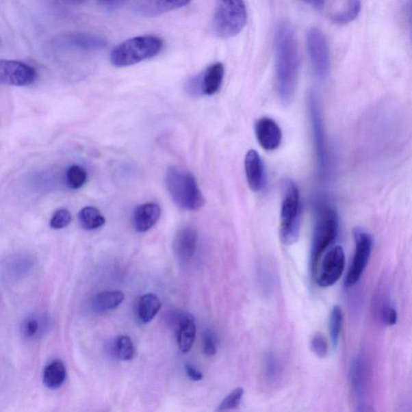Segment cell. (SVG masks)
I'll return each instance as SVG.
<instances>
[{"label":"cell","mask_w":412,"mask_h":412,"mask_svg":"<svg viewBox=\"0 0 412 412\" xmlns=\"http://www.w3.org/2000/svg\"><path fill=\"white\" fill-rule=\"evenodd\" d=\"M278 92L285 106L294 99L298 82L300 57L294 31L286 22L279 24L274 34Z\"/></svg>","instance_id":"1"},{"label":"cell","mask_w":412,"mask_h":412,"mask_svg":"<svg viewBox=\"0 0 412 412\" xmlns=\"http://www.w3.org/2000/svg\"><path fill=\"white\" fill-rule=\"evenodd\" d=\"M166 184L169 194L178 207L196 211L205 204V199L195 177L185 169L172 166L166 172Z\"/></svg>","instance_id":"2"},{"label":"cell","mask_w":412,"mask_h":412,"mask_svg":"<svg viewBox=\"0 0 412 412\" xmlns=\"http://www.w3.org/2000/svg\"><path fill=\"white\" fill-rule=\"evenodd\" d=\"M163 41L155 36H141L123 41L111 53L112 65L127 67L157 56L162 51Z\"/></svg>","instance_id":"3"},{"label":"cell","mask_w":412,"mask_h":412,"mask_svg":"<svg viewBox=\"0 0 412 412\" xmlns=\"http://www.w3.org/2000/svg\"><path fill=\"white\" fill-rule=\"evenodd\" d=\"M247 11L244 0H217L213 30L218 38H231L246 25Z\"/></svg>","instance_id":"4"},{"label":"cell","mask_w":412,"mask_h":412,"mask_svg":"<svg viewBox=\"0 0 412 412\" xmlns=\"http://www.w3.org/2000/svg\"><path fill=\"white\" fill-rule=\"evenodd\" d=\"M337 233L338 217L335 210L329 206H322L318 210L311 247V268L313 274L317 272L324 251L335 241Z\"/></svg>","instance_id":"5"},{"label":"cell","mask_w":412,"mask_h":412,"mask_svg":"<svg viewBox=\"0 0 412 412\" xmlns=\"http://www.w3.org/2000/svg\"><path fill=\"white\" fill-rule=\"evenodd\" d=\"M300 200L298 187L291 180L283 185L281 212V237L283 244L291 245L298 240Z\"/></svg>","instance_id":"6"},{"label":"cell","mask_w":412,"mask_h":412,"mask_svg":"<svg viewBox=\"0 0 412 412\" xmlns=\"http://www.w3.org/2000/svg\"><path fill=\"white\" fill-rule=\"evenodd\" d=\"M307 49L315 76L326 79L331 70V53L326 36L318 27H312L307 34Z\"/></svg>","instance_id":"7"},{"label":"cell","mask_w":412,"mask_h":412,"mask_svg":"<svg viewBox=\"0 0 412 412\" xmlns=\"http://www.w3.org/2000/svg\"><path fill=\"white\" fill-rule=\"evenodd\" d=\"M355 253L346 278V287L354 286L359 281L368 266L373 247L372 235L363 230L355 231Z\"/></svg>","instance_id":"8"},{"label":"cell","mask_w":412,"mask_h":412,"mask_svg":"<svg viewBox=\"0 0 412 412\" xmlns=\"http://www.w3.org/2000/svg\"><path fill=\"white\" fill-rule=\"evenodd\" d=\"M346 256L342 246H337L327 253L320 266L317 281L322 287H331L339 281L344 272Z\"/></svg>","instance_id":"9"},{"label":"cell","mask_w":412,"mask_h":412,"mask_svg":"<svg viewBox=\"0 0 412 412\" xmlns=\"http://www.w3.org/2000/svg\"><path fill=\"white\" fill-rule=\"evenodd\" d=\"M38 73L34 67L17 61H0V82L3 85L27 86L34 84Z\"/></svg>","instance_id":"10"},{"label":"cell","mask_w":412,"mask_h":412,"mask_svg":"<svg viewBox=\"0 0 412 412\" xmlns=\"http://www.w3.org/2000/svg\"><path fill=\"white\" fill-rule=\"evenodd\" d=\"M224 66L217 62L206 68L201 76L192 79L187 84V90L190 94L201 93L211 96L221 88L224 77Z\"/></svg>","instance_id":"11"},{"label":"cell","mask_w":412,"mask_h":412,"mask_svg":"<svg viewBox=\"0 0 412 412\" xmlns=\"http://www.w3.org/2000/svg\"><path fill=\"white\" fill-rule=\"evenodd\" d=\"M309 105L311 120H312L316 149L318 158V163L322 172L327 167V151L326 139H324L322 114L320 112L317 94L313 91L309 95Z\"/></svg>","instance_id":"12"},{"label":"cell","mask_w":412,"mask_h":412,"mask_svg":"<svg viewBox=\"0 0 412 412\" xmlns=\"http://www.w3.org/2000/svg\"><path fill=\"white\" fill-rule=\"evenodd\" d=\"M198 235L195 229L185 227L177 232L173 241V251L181 263H189L198 248Z\"/></svg>","instance_id":"13"},{"label":"cell","mask_w":412,"mask_h":412,"mask_svg":"<svg viewBox=\"0 0 412 412\" xmlns=\"http://www.w3.org/2000/svg\"><path fill=\"white\" fill-rule=\"evenodd\" d=\"M256 138L264 150L274 151L281 144L282 132L281 128L272 118H261L255 126Z\"/></svg>","instance_id":"14"},{"label":"cell","mask_w":412,"mask_h":412,"mask_svg":"<svg viewBox=\"0 0 412 412\" xmlns=\"http://www.w3.org/2000/svg\"><path fill=\"white\" fill-rule=\"evenodd\" d=\"M107 45V40L102 36L77 34L64 36L58 39L55 43V47L60 49H80V50H99L104 49Z\"/></svg>","instance_id":"15"},{"label":"cell","mask_w":412,"mask_h":412,"mask_svg":"<svg viewBox=\"0 0 412 412\" xmlns=\"http://www.w3.org/2000/svg\"><path fill=\"white\" fill-rule=\"evenodd\" d=\"M192 0H139L134 10L144 17H155L176 10L189 4Z\"/></svg>","instance_id":"16"},{"label":"cell","mask_w":412,"mask_h":412,"mask_svg":"<svg viewBox=\"0 0 412 412\" xmlns=\"http://www.w3.org/2000/svg\"><path fill=\"white\" fill-rule=\"evenodd\" d=\"M247 182L251 190L257 192L265 185V172L262 159L255 150H250L245 157Z\"/></svg>","instance_id":"17"},{"label":"cell","mask_w":412,"mask_h":412,"mask_svg":"<svg viewBox=\"0 0 412 412\" xmlns=\"http://www.w3.org/2000/svg\"><path fill=\"white\" fill-rule=\"evenodd\" d=\"M162 216V209L157 203L140 205L135 209L133 224L136 230L144 233L153 228Z\"/></svg>","instance_id":"18"},{"label":"cell","mask_w":412,"mask_h":412,"mask_svg":"<svg viewBox=\"0 0 412 412\" xmlns=\"http://www.w3.org/2000/svg\"><path fill=\"white\" fill-rule=\"evenodd\" d=\"M196 324L193 316L182 314L178 320L177 340L182 352H188L193 348L196 338Z\"/></svg>","instance_id":"19"},{"label":"cell","mask_w":412,"mask_h":412,"mask_svg":"<svg viewBox=\"0 0 412 412\" xmlns=\"http://www.w3.org/2000/svg\"><path fill=\"white\" fill-rule=\"evenodd\" d=\"M125 296L120 291H106L95 295L90 300V309L94 313H103L118 308Z\"/></svg>","instance_id":"20"},{"label":"cell","mask_w":412,"mask_h":412,"mask_svg":"<svg viewBox=\"0 0 412 412\" xmlns=\"http://www.w3.org/2000/svg\"><path fill=\"white\" fill-rule=\"evenodd\" d=\"M160 309H162V302L158 296L153 293H146L140 299L138 308H137V315L140 322L143 324L152 322Z\"/></svg>","instance_id":"21"},{"label":"cell","mask_w":412,"mask_h":412,"mask_svg":"<svg viewBox=\"0 0 412 412\" xmlns=\"http://www.w3.org/2000/svg\"><path fill=\"white\" fill-rule=\"evenodd\" d=\"M66 378V368L60 360H54L45 368L44 385L51 390L61 387Z\"/></svg>","instance_id":"22"},{"label":"cell","mask_w":412,"mask_h":412,"mask_svg":"<svg viewBox=\"0 0 412 412\" xmlns=\"http://www.w3.org/2000/svg\"><path fill=\"white\" fill-rule=\"evenodd\" d=\"M79 220L82 228L86 231H94L102 227L106 219L97 208L86 206L79 214Z\"/></svg>","instance_id":"23"},{"label":"cell","mask_w":412,"mask_h":412,"mask_svg":"<svg viewBox=\"0 0 412 412\" xmlns=\"http://www.w3.org/2000/svg\"><path fill=\"white\" fill-rule=\"evenodd\" d=\"M360 0H349L344 10L335 14L331 18L334 24L346 25L357 19L361 12Z\"/></svg>","instance_id":"24"},{"label":"cell","mask_w":412,"mask_h":412,"mask_svg":"<svg viewBox=\"0 0 412 412\" xmlns=\"http://www.w3.org/2000/svg\"><path fill=\"white\" fill-rule=\"evenodd\" d=\"M114 354L121 361H131L134 359L136 351L133 342L128 336L118 337L114 344Z\"/></svg>","instance_id":"25"},{"label":"cell","mask_w":412,"mask_h":412,"mask_svg":"<svg viewBox=\"0 0 412 412\" xmlns=\"http://www.w3.org/2000/svg\"><path fill=\"white\" fill-rule=\"evenodd\" d=\"M343 324V313L339 306H334L329 318V331L334 347H337L339 342Z\"/></svg>","instance_id":"26"},{"label":"cell","mask_w":412,"mask_h":412,"mask_svg":"<svg viewBox=\"0 0 412 412\" xmlns=\"http://www.w3.org/2000/svg\"><path fill=\"white\" fill-rule=\"evenodd\" d=\"M87 180V172L80 166H72L66 172V184L71 190H79L85 185Z\"/></svg>","instance_id":"27"},{"label":"cell","mask_w":412,"mask_h":412,"mask_svg":"<svg viewBox=\"0 0 412 412\" xmlns=\"http://www.w3.org/2000/svg\"><path fill=\"white\" fill-rule=\"evenodd\" d=\"M244 389L237 387L232 391L218 406L217 411H229L237 409L244 396Z\"/></svg>","instance_id":"28"},{"label":"cell","mask_w":412,"mask_h":412,"mask_svg":"<svg viewBox=\"0 0 412 412\" xmlns=\"http://www.w3.org/2000/svg\"><path fill=\"white\" fill-rule=\"evenodd\" d=\"M72 221V215L66 209H59L50 219V227L54 230H62L67 227Z\"/></svg>","instance_id":"29"},{"label":"cell","mask_w":412,"mask_h":412,"mask_svg":"<svg viewBox=\"0 0 412 412\" xmlns=\"http://www.w3.org/2000/svg\"><path fill=\"white\" fill-rule=\"evenodd\" d=\"M204 354L208 357L216 355L218 352V338L211 329H206L203 340Z\"/></svg>","instance_id":"30"},{"label":"cell","mask_w":412,"mask_h":412,"mask_svg":"<svg viewBox=\"0 0 412 412\" xmlns=\"http://www.w3.org/2000/svg\"><path fill=\"white\" fill-rule=\"evenodd\" d=\"M311 349L319 358H324L328 354V343L323 334L317 333L311 340Z\"/></svg>","instance_id":"31"},{"label":"cell","mask_w":412,"mask_h":412,"mask_svg":"<svg viewBox=\"0 0 412 412\" xmlns=\"http://www.w3.org/2000/svg\"><path fill=\"white\" fill-rule=\"evenodd\" d=\"M279 372V365L276 357L269 355L266 361V374L269 379L276 378Z\"/></svg>","instance_id":"32"},{"label":"cell","mask_w":412,"mask_h":412,"mask_svg":"<svg viewBox=\"0 0 412 412\" xmlns=\"http://www.w3.org/2000/svg\"><path fill=\"white\" fill-rule=\"evenodd\" d=\"M39 331V323L38 320L31 318L26 320V322L23 326V332L26 337H33L38 333Z\"/></svg>","instance_id":"33"},{"label":"cell","mask_w":412,"mask_h":412,"mask_svg":"<svg viewBox=\"0 0 412 412\" xmlns=\"http://www.w3.org/2000/svg\"><path fill=\"white\" fill-rule=\"evenodd\" d=\"M383 318L384 322L388 326H394L396 324L398 320V314L396 310L391 306H387L383 310Z\"/></svg>","instance_id":"34"},{"label":"cell","mask_w":412,"mask_h":412,"mask_svg":"<svg viewBox=\"0 0 412 412\" xmlns=\"http://www.w3.org/2000/svg\"><path fill=\"white\" fill-rule=\"evenodd\" d=\"M185 372L188 376L194 382L201 381L203 379V374L200 372L199 370L196 369L195 366L191 364L185 365Z\"/></svg>","instance_id":"35"},{"label":"cell","mask_w":412,"mask_h":412,"mask_svg":"<svg viewBox=\"0 0 412 412\" xmlns=\"http://www.w3.org/2000/svg\"><path fill=\"white\" fill-rule=\"evenodd\" d=\"M303 1L316 9L323 8L324 3H326V0H303Z\"/></svg>","instance_id":"36"},{"label":"cell","mask_w":412,"mask_h":412,"mask_svg":"<svg viewBox=\"0 0 412 412\" xmlns=\"http://www.w3.org/2000/svg\"><path fill=\"white\" fill-rule=\"evenodd\" d=\"M409 25L411 31V38L412 41V0H410L409 5Z\"/></svg>","instance_id":"37"},{"label":"cell","mask_w":412,"mask_h":412,"mask_svg":"<svg viewBox=\"0 0 412 412\" xmlns=\"http://www.w3.org/2000/svg\"><path fill=\"white\" fill-rule=\"evenodd\" d=\"M71 1H84V0H71ZM105 1H109V0H105Z\"/></svg>","instance_id":"38"}]
</instances>
